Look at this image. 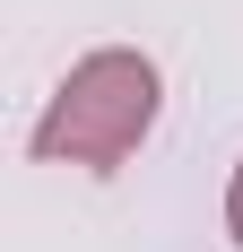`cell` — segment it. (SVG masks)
I'll return each instance as SVG.
<instances>
[{
    "instance_id": "cell-1",
    "label": "cell",
    "mask_w": 243,
    "mask_h": 252,
    "mask_svg": "<svg viewBox=\"0 0 243 252\" xmlns=\"http://www.w3.org/2000/svg\"><path fill=\"white\" fill-rule=\"evenodd\" d=\"M156 113H165V70H156V52L96 44V52H78L70 70L52 78L44 113L26 130V157H35V165H78V174H122V165L148 148Z\"/></svg>"
},
{
    "instance_id": "cell-2",
    "label": "cell",
    "mask_w": 243,
    "mask_h": 252,
    "mask_svg": "<svg viewBox=\"0 0 243 252\" xmlns=\"http://www.w3.org/2000/svg\"><path fill=\"white\" fill-rule=\"evenodd\" d=\"M226 244L243 252V157H235V174H226Z\"/></svg>"
}]
</instances>
